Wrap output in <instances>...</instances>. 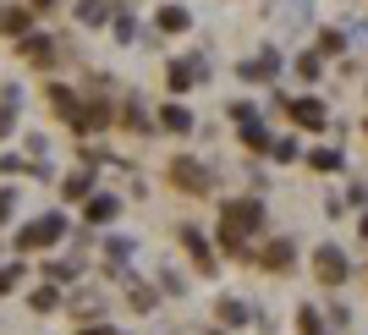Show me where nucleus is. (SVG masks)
Instances as JSON below:
<instances>
[{
    "mask_svg": "<svg viewBox=\"0 0 368 335\" xmlns=\"http://www.w3.org/2000/svg\"><path fill=\"white\" fill-rule=\"evenodd\" d=\"M259 220H264V209L247 198H236V203H225V248H242V231H259Z\"/></svg>",
    "mask_w": 368,
    "mask_h": 335,
    "instance_id": "nucleus-1",
    "label": "nucleus"
},
{
    "mask_svg": "<svg viewBox=\"0 0 368 335\" xmlns=\"http://www.w3.org/2000/svg\"><path fill=\"white\" fill-rule=\"evenodd\" d=\"M170 181H176L182 192H209V170L198 165V160H176V165H170Z\"/></svg>",
    "mask_w": 368,
    "mask_h": 335,
    "instance_id": "nucleus-2",
    "label": "nucleus"
},
{
    "mask_svg": "<svg viewBox=\"0 0 368 335\" xmlns=\"http://www.w3.org/2000/svg\"><path fill=\"white\" fill-rule=\"evenodd\" d=\"M61 231H67V220H61V215H44V220H39V226H28L17 242H22V248H44V242H55Z\"/></svg>",
    "mask_w": 368,
    "mask_h": 335,
    "instance_id": "nucleus-3",
    "label": "nucleus"
},
{
    "mask_svg": "<svg viewBox=\"0 0 368 335\" xmlns=\"http://www.w3.org/2000/svg\"><path fill=\"white\" fill-rule=\"evenodd\" d=\"M231 121L242 127V138L253 143V149H264L270 138H264V127H259V116H253V105H231Z\"/></svg>",
    "mask_w": 368,
    "mask_h": 335,
    "instance_id": "nucleus-4",
    "label": "nucleus"
},
{
    "mask_svg": "<svg viewBox=\"0 0 368 335\" xmlns=\"http://www.w3.org/2000/svg\"><path fill=\"white\" fill-rule=\"evenodd\" d=\"M286 116L302 121V127H324V105H313V99H292V105H286Z\"/></svg>",
    "mask_w": 368,
    "mask_h": 335,
    "instance_id": "nucleus-5",
    "label": "nucleus"
},
{
    "mask_svg": "<svg viewBox=\"0 0 368 335\" xmlns=\"http://www.w3.org/2000/svg\"><path fill=\"white\" fill-rule=\"evenodd\" d=\"M319 275H324V280H347V258L335 248H319Z\"/></svg>",
    "mask_w": 368,
    "mask_h": 335,
    "instance_id": "nucleus-6",
    "label": "nucleus"
},
{
    "mask_svg": "<svg viewBox=\"0 0 368 335\" xmlns=\"http://www.w3.org/2000/svg\"><path fill=\"white\" fill-rule=\"evenodd\" d=\"M193 78H204V61H176V66H170V88H176V93L193 88Z\"/></svg>",
    "mask_w": 368,
    "mask_h": 335,
    "instance_id": "nucleus-7",
    "label": "nucleus"
},
{
    "mask_svg": "<svg viewBox=\"0 0 368 335\" xmlns=\"http://www.w3.org/2000/svg\"><path fill=\"white\" fill-rule=\"evenodd\" d=\"M159 127H165V132H193V116H187L182 105H165V110H159Z\"/></svg>",
    "mask_w": 368,
    "mask_h": 335,
    "instance_id": "nucleus-8",
    "label": "nucleus"
},
{
    "mask_svg": "<svg viewBox=\"0 0 368 335\" xmlns=\"http://www.w3.org/2000/svg\"><path fill=\"white\" fill-rule=\"evenodd\" d=\"M275 66H281V55H275V50H264L259 61H247V66H242V78H270Z\"/></svg>",
    "mask_w": 368,
    "mask_h": 335,
    "instance_id": "nucleus-9",
    "label": "nucleus"
},
{
    "mask_svg": "<svg viewBox=\"0 0 368 335\" xmlns=\"http://www.w3.org/2000/svg\"><path fill=\"white\" fill-rule=\"evenodd\" d=\"M187 22H193V17H187L182 6H165V11H159V28H165V33H182Z\"/></svg>",
    "mask_w": 368,
    "mask_h": 335,
    "instance_id": "nucleus-10",
    "label": "nucleus"
},
{
    "mask_svg": "<svg viewBox=\"0 0 368 335\" xmlns=\"http://www.w3.org/2000/svg\"><path fill=\"white\" fill-rule=\"evenodd\" d=\"M17 99H22V88H6V99H0V132H11V121H17Z\"/></svg>",
    "mask_w": 368,
    "mask_h": 335,
    "instance_id": "nucleus-11",
    "label": "nucleus"
},
{
    "mask_svg": "<svg viewBox=\"0 0 368 335\" xmlns=\"http://www.w3.org/2000/svg\"><path fill=\"white\" fill-rule=\"evenodd\" d=\"M110 6H116V0H88V6L77 11V17H82V22L94 28V22H105V17H110Z\"/></svg>",
    "mask_w": 368,
    "mask_h": 335,
    "instance_id": "nucleus-12",
    "label": "nucleus"
},
{
    "mask_svg": "<svg viewBox=\"0 0 368 335\" xmlns=\"http://www.w3.org/2000/svg\"><path fill=\"white\" fill-rule=\"evenodd\" d=\"M308 165H313V170H341V154H335V149H313Z\"/></svg>",
    "mask_w": 368,
    "mask_h": 335,
    "instance_id": "nucleus-13",
    "label": "nucleus"
},
{
    "mask_svg": "<svg viewBox=\"0 0 368 335\" xmlns=\"http://www.w3.org/2000/svg\"><path fill=\"white\" fill-rule=\"evenodd\" d=\"M88 220H116V198H94L88 203Z\"/></svg>",
    "mask_w": 368,
    "mask_h": 335,
    "instance_id": "nucleus-14",
    "label": "nucleus"
},
{
    "mask_svg": "<svg viewBox=\"0 0 368 335\" xmlns=\"http://www.w3.org/2000/svg\"><path fill=\"white\" fill-rule=\"evenodd\" d=\"M270 269H292V242H275L270 248Z\"/></svg>",
    "mask_w": 368,
    "mask_h": 335,
    "instance_id": "nucleus-15",
    "label": "nucleus"
},
{
    "mask_svg": "<svg viewBox=\"0 0 368 335\" xmlns=\"http://www.w3.org/2000/svg\"><path fill=\"white\" fill-rule=\"evenodd\" d=\"M88 187H94V181H88V176H67V198H82V192H88Z\"/></svg>",
    "mask_w": 368,
    "mask_h": 335,
    "instance_id": "nucleus-16",
    "label": "nucleus"
},
{
    "mask_svg": "<svg viewBox=\"0 0 368 335\" xmlns=\"http://www.w3.org/2000/svg\"><path fill=\"white\" fill-rule=\"evenodd\" d=\"M33 6H39V11H44V6H55V0H33Z\"/></svg>",
    "mask_w": 368,
    "mask_h": 335,
    "instance_id": "nucleus-17",
    "label": "nucleus"
},
{
    "mask_svg": "<svg viewBox=\"0 0 368 335\" xmlns=\"http://www.w3.org/2000/svg\"><path fill=\"white\" fill-rule=\"evenodd\" d=\"M363 237H368V220H363Z\"/></svg>",
    "mask_w": 368,
    "mask_h": 335,
    "instance_id": "nucleus-18",
    "label": "nucleus"
}]
</instances>
